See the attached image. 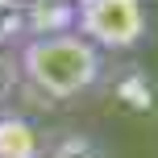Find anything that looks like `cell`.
I'll return each instance as SVG.
<instances>
[{"label":"cell","instance_id":"cell-1","mask_svg":"<svg viewBox=\"0 0 158 158\" xmlns=\"http://www.w3.org/2000/svg\"><path fill=\"white\" fill-rule=\"evenodd\" d=\"M17 75L29 92H38L50 104H67L87 96L108 71V58L79 38L75 29L67 33H46V38H29L17 46Z\"/></svg>","mask_w":158,"mask_h":158},{"label":"cell","instance_id":"cell-2","mask_svg":"<svg viewBox=\"0 0 158 158\" xmlns=\"http://www.w3.org/2000/svg\"><path fill=\"white\" fill-rule=\"evenodd\" d=\"M150 4L142 0H79L75 4V33L87 38L104 58L129 54L150 38Z\"/></svg>","mask_w":158,"mask_h":158},{"label":"cell","instance_id":"cell-3","mask_svg":"<svg viewBox=\"0 0 158 158\" xmlns=\"http://www.w3.org/2000/svg\"><path fill=\"white\" fill-rule=\"evenodd\" d=\"M42 150L46 137L38 125L17 108H0V158H42Z\"/></svg>","mask_w":158,"mask_h":158},{"label":"cell","instance_id":"cell-4","mask_svg":"<svg viewBox=\"0 0 158 158\" xmlns=\"http://www.w3.org/2000/svg\"><path fill=\"white\" fill-rule=\"evenodd\" d=\"M42 158H104V154L87 133H58V142H50Z\"/></svg>","mask_w":158,"mask_h":158},{"label":"cell","instance_id":"cell-5","mask_svg":"<svg viewBox=\"0 0 158 158\" xmlns=\"http://www.w3.org/2000/svg\"><path fill=\"white\" fill-rule=\"evenodd\" d=\"M17 79H21L17 75V58H8L4 50H0V104L8 100V92L17 87Z\"/></svg>","mask_w":158,"mask_h":158}]
</instances>
